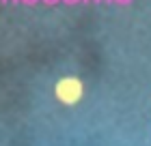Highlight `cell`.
<instances>
[{
	"label": "cell",
	"mask_w": 151,
	"mask_h": 146,
	"mask_svg": "<svg viewBox=\"0 0 151 146\" xmlns=\"http://www.w3.org/2000/svg\"><path fill=\"white\" fill-rule=\"evenodd\" d=\"M54 97L60 105H67V108H73L84 99L86 95V86L78 75H63L54 82V88H52Z\"/></svg>",
	"instance_id": "6da1fadb"
}]
</instances>
